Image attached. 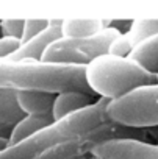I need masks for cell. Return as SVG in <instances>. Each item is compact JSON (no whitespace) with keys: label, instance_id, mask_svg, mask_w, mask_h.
<instances>
[{"label":"cell","instance_id":"obj_1","mask_svg":"<svg viewBox=\"0 0 158 159\" xmlns=\"http://www.w3.org/2000/svg\"><path fill=\"white\" fill-rule=\"evenodd\" d=\"M0 91L49 94L82 92L96 97L85 83V66L0 59Z\"/></svg>","mask_w":158,"mask_h":159},{"label":"cell","instance_id":"obj_2","mask_svg":"<svg viewBox=\"0 0 158 159\" xmlns=\"http://www.w3.org/2000/svg\"><path fill=\"white\" fill-rule=\"evenodd\" d=\"M108 102L110 100L97 98L91 106L53 122L35 136L16 143H8L3 150H0V159H31L50 147L77 139L103 123H108L105 114Z\"/></svg>","mask_w":158,"mask_h":159},{"label":"cell","instance_id":"obj_3","mask_svg":"<svg viewBox=\"0 0 158 159\" xmlns=\"http://www.w3.org/2000/svg\"><path fill=\"white\" fill-rule=\"evenodd\" d=\"M85 83L96 97L116 100L136 88L156 83V76L130 58L107 53L85 66Z\"/></svg>","mask_w":158,"mask_h":159},{"label":"cell","instance_id":"obj_4","mask_svg":"<svg viewBox=\"0 0 158 159\" xmlns=\"http://www.w3.org/2000/svg\"><path fill=\"white\" fill-rule=\"evenodd\" d=\"M105 114L110 123L124 128L158 126V83L136 88L116 100H110Z\"/></svg>","mask_w":158,"mask_h":159},{"label":"cell","instance_id":"obj_5","mask_svg":"<svg viewBox=\"0 0 158 159\" xmlns=\"http://www.w3.org/2000/svg\"><path fill=\"white\" fill-rule=\"evenodd\" d=\"M121 34L116 27H105L94 36L70 39L60 38L53 41L42 53L41 62L63 66H86L93 59L107 55L111 42Z\"/></svg>","mask_w":158,"mask_h":159},{"label":"cell","instance_id":"obj_6","mask_svg":"<svg viewBox=\"0 0 158 159\" xmlns=\"http://www.w3.org/2000/svg\"><path fill=\"white\" fill-rule=\"evenodd\" d=\"M119 139H135V140L146 142L147 131L124 128V126L108 122V123H103L77 139H70L67 142L50 147L31 159H75V157L88 156L93 148H96L97 145H100L103 142L119 140Z\"/></svg>","mask_w":158,"mask_h":159},{"label":"cell","instance_id":"obj_7","mask_svg":"<svg viewBox=\"0 0 158 159\" xmlns=\"http://www.w3.org/2000/svg\"><path fill=\"white\" fill-rule=\"evenodd\" d=\"M97 159H158V145L135 139L108 140L89 153Z\"/></svg>","mask_w":158,"mask_h":159},{"label":"cell","instance_id":"obj_8","mask_svg":"<svg viewBox=\"0 0 158 159\" xmlns=\"http://www.w3.org/2000/svg\"><path fill=\"white\" fill-rule=\"evenodd\" d=\"M153 34H158V19H135L130 22L128 31L121 33L111 42L108 53L127 58L135 45Z\"/></svg>","mask_w":158,"mask_h":159},{"label":"cell","instance_id":"obj_9","mask_svg":"<svg viewBox=\"0 0 158 159\" xmlns=\"http://www.w3.org/2000/svg\"><path fill=\"white\" fill-rule=\"evenodd\" d=\"M61 38V20L53 19L49 20V25L45 30H42L35 38L28 39L27 42H22L19 50L8 59L14 61H41V56L44 50L56 39Z\"/></svg>","mask_w":158,"mask_h":159},{"label":"cell","instance_id":"obj_10","mask_svg":"<svg viewBox=\"0 0 158 159\" xmlns=\"http://www.w3.org/2000/svg\"><path fill=\"white\" fill-rule=\"evenodd\" d=\"M96 97L82 94V92H61L55 95L53 108H52V119L53 122L61 120L74 112H78L93 103H96Z\"/></svg>","mask_w":158,"mask_h":159},{"label":"cell","instance_id":"obj_11","mask_svg":"<svg viewBox=\"0 0 158 159\" xmlns=\"http://www.w3.org/2000/svg\"><path fill=\"white\" fill-rule=\"evenodd\" d=\"M16 100L24 116L45 117V116H52L55 94L24 91V92H16Z\"/></svg>","mask_w":158,"mask_h":159},{"label":"cell","instance_id":"obj_12","mask_svg":"<svg viewBox=\"0 0 158 159\" xmlns=\"http://www.w3.org/2000/svg\"><path fill=\"white\" fill-rule=\"evenodd\" d=\"M127 58H130L144 70L156 76L158 73V34H153L144 39L142 42H139L138 45H135Z\"/></svg>","mask_w":158,"mask_h":159},{"label":"cell","instance_id":"obj_13","mask_svg":"<svg viewBox=\"0 0 158 159\" xmlns=\"http://www.w3.org/2000/svg\"><path fill=\"white\" fill-rule=\"evenodd\" d=\"M107 25L100 19H63L61 20V38L80 39L89 38L102 31Z\"/></svg>","mask_w":158,"mask_h":159},{"label":"cell","instance_id":"obj_14","mask_svg":"<svg viewBox=\"0 0 158 159\" xmlns=\"http://www.w3.org/2000/svg\"><path fill=\"white\" fill-rule=\"evenodd\" d=\"M53 123L52 116H45V117H35V116H24L10 131L8 136V143H16L21 142L24 139H28L31 136H35L36 133L45 129L47 126H50Z\"/></svg>","mask_w":158,"mask_h":159},{"label":"cell","instance_id":"obj_15","mask_svg":"<svg viewBox=\"0 0 158 159\" xmlns=\"http://www.w3.org/2000/svg\"><path fill=\"white\" fill-rule=\"evenodd\" d=\"M24 117L14 91H0V137L3 129H10Z\"/></svg>","mask_w":158,"mask_h":159},{"label":"cell","instance_id":"obj_16","mask_svg":"<svg viewBox=\"0 0 158 159\" xmlns=\"http://www.w3.org/2000/svg\"><path fill=\"white\" fill-rule=\"evenodd\" d=\"M47 25H49V19H24V28H22L21 42H27L28 39L35 38L42 30H45Z\"/></svg>","mask_w":158,"mask_h":159},{"label":"cell","instance_id":"obj_17","mask_svg":"<svg viewBox=\"0 0 158 159\" xmlns=\"http://www.w3.org/2000/svg\"><path fill=\"white\" fill-rule=\"evenodd\" d=\"M21 39L13 36H2L0 38V59L11 58L21 47Z\"/></svg>","mask_w":158,"mask_h":159},{"label":"cell","instance_id":"obj_18","mask_svg":"<svg viewBox=\"0 0 158 159\" xmlns=\"http://www.w3.org/2000/svg\"><path fill=\"white\" fill-rule=\"evenodd\" d=\"M0 28H2L3 36H13V38L21 39L24 20L22 19H3V20H0Z\"/></svg>","mask_w":158,"mask_h":159},{"label":"cell","instance_id":"obj_19","mask_svg":"<svg viewBox=\"0 0 158 159\" xmlns=\"http://www.w3.org/2000/svg\"><path fill=\"white\" fill-rule=\"evenodd\" d=\"M7 145H8V140H7V139H3V137H0V150H3Z\"/></svg>","mask_w":158,"mask_h":159},{"label":"cell","instance_id":"obj_20","mask_svg":"<svg viewBox=\"0 0 158 159\" xmlns=\"http://www.w3.org/2000/svg\"><path fill=\"white\" fill-rule=\"evenodd\" d=\"M75 159H88V156H82V157H75Z\"/></svg>","mask_w":158,"mask_h":159},{"label":"cell","instance_id":"obj_21","mask_svg":"<svg viewBox=\"0 0 158 159\" xmlns=\"http://www.w3.org/2000/svg\"><path fill=\"white\" fill-rule=\"evenodd\" d=\"M88 159H97V157H93V156H88Z\"/></svg>","mask_w":158,"mask_h":159},{"label":"cell","instance_id":"obj_22","mask_svg":"<svg viewBox=\"0 0 158 159\" xmlns=\"http://www.w3.org/2000/svg\"><path fill=\"white\" fill-rule=\"evenodd\" d=\"M156 83H158V73H156Z\"/></svg>","mask_w":158,"mask_h":159},{"label":"cell","instance_id":"obj_23","mask_svg":"<svg viewBox=\"0 0 158 159\" xmlns=\"http://www.w3.org/2000/svg\"><path fill=\"white\" fill-rule=\"evenodd\" d=\"M156 145H158V143H156Z\"/></svg>","mask_w":158,"mask_h":159}]
</instances>
